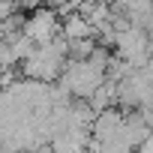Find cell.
<instances>
[{"label":"cell","instance_id":"6da1fadb","mask_svg":"<svg viewBox=\"0 0 153 153\" xmlns=\"http://www.w3.org/2000/svg\"><path fill=\"white\" fill-rule=\"evenodd\" d=\"M36 45L42 42H51L54 36H60V12L57 9H48V6H36L30 9V15L24 18V27H21Z\"/></svg>","mask_w":153,"mask_h":153},{"label":"cell","instance_id":"7a4b0ae2","mask_svg":"<svg viewBox=\"0 0 153 153\" xmlns=\"http://www.w3.org/2000/svg\"><path fill=\"white\" fill-rule=\"evenodd\" d=\"M45 0H15V6L18 9H24V12H30V9H36V6H42Z\"/></svg>","mask_w":153,"mask_h":153}]
</instances>
